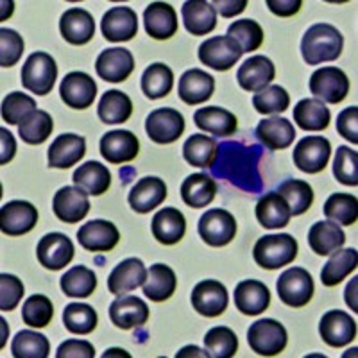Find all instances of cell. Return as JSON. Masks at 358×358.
<instances>
[{
	"label": "cell",
	"mask_w": 358,
	"mask_h": 358,
	"mask_svg": "<svg viewBox=\"0 0 358 358\" xmlns=\"http://www.w3.org/2000/svg\"><path fill=\"white\" fill-rule=\"evenodd\" d=\"M252 257L262 268L274 271V268L285 267L296 260L297 241L289 233L265 235L255 244Z\"/></svg>",
	"instance_id": "3957f363"
},
{
	"label": "cell",
	"mask_w": 358,
	"mask_h": 358,
	"mask_svg": "<svg viewBox=\"0 0 358 358\" xmlns=\"http://www.w3.org/2000/svg\"><path fill=\"white\" fill-rule=\"evenodd\" d=\"M110 319L120 330H131L149 321V306L136 296H118L110 306Z\"/></svg>",
	"instance_id": "7402d4cb"
},
{
	"label": "cell",
	"mask_w": 358,
	"mask_h": 358,
	"mask_svg": "<svg viewBox=\"0 0 358 358\" xmlns=\"http://www.w3.org/2000/svg\"><path fill=\"white\" fill-rule=\"evenodd\" d=\"M86 142L73 133L59 134L49 147V167L70 169L85 158Z\"/></svg>",
	"instance_id": "83f0119b"
},
{
	"label": "cell",
	"mask_w": 358,
	"mask_h": 358,
	"mask_svg": "<svg viewBox=\"0 0 358 358\" xmlns=\"http://www.w3.org/2000/svg\"><path fill=\"white\" fill-rule=\"evenodd\" d=\"M63 324L73 335H88L97 326V312L85 303H70L63 310Z\"/></svg>",
	"instance_id": "c3c4849f"
},
{
	"label": "cell",
	"mask_w": 358,
	"mask_h": 358,
	"mask_svg": "<svg viewBox=\"0 0 358 358\" xmlns=\"http://www.w3.org/2000/svg\"><path fill=\"white\" fill-rule=\"evenodd\" d=\"M248 342L251 350L260 357H274L285 350L289 335L281 322L274 319H260L252 322L248 330Z\"/></svg>",
	"instance_id": "5b68a950"
},
{
	"label": "cell",
	"mask_w": 358,
	"mask_h": 358,
	"mask_svg": "<svg viewBox=\"0 0 358 358\" xmlns=\"http://www.w3.org/2000/svg\"><path fill=\"white\" fill-rule=\"evenodd\" d=\"M310 92L319 101L338 104L350 94V79L337 66H322L312 73Z\"/></svg>",
	"instance_id": "52a82bcc"
},
{
	"label": "cell",
	"mask_w": 358,
	"mask_h": 358,
	"mask_svg": "<svg viewBox=\"0 0 358 358\" xmlns=\"http://www.w3.org/2000/svg\"><path fill=\"white\" fill-rule=\"evenodd\" d=\"M358 108L351 106L341 111L337 117V133L350 140L353 145L358 143Z\"/></svg>",
	"instance_id": "94428289"
},
{
	"label": "cell",
	"mask_w": 358,
	"mask_h": 358,
	"mask_svg": "<svg viewBox=\"0 0 358 358\" xmlns=\"http://www.w3.org/2000/svg\"><path fill=\"white\" fill-rule=\"evenodd\" d=\"M278 194L287 201L292 215H303L313 203V190L301 179H287L278 187Z\"/></svg>",
	"instance_id": "7dc6e473"
},
{
	"label": "cell",
	"mask_w": 358,
	"mask_h": 358,
	"mask_svg": "<svg viewBox=\"0 0 358 358\" xmlns=\"http://www.w3.org/2000/svg\"><path fill=\"white\" fill-rule=\"evenodd\" d=\"M57 358H94L95 350L88 341H78L70 338L65 341L56 351Z\"/></svg>",
	"instance_id": "6125c7cd"
},
{
	"label": "cell",
	"mask_w": 358,
	"mask_h": 358,
	"mask_svg": "<svg viewBox=\"0 0 358 358\" xmlns=\"http://www.w3.org/2000/svg\"><path fill=\"white\" fill-rule=\"evenodd\" d=\"M258 147H244L241 143H222L217 149V159L212 163V172L220 178H226L231 185L244 190H258L252 181H260L258 165L252 163V156L258 155ZM260 185V183H258Z\"/></svg>",
	"instance_id": "6da1fadb"
},
{
	"label": "cell",
	"mask_w": 358,
	"mask_h": 358,
	"mask_svg": "<svg viewBox=\"0 0 358 358\" xmlns=\"http://www.w3.org/2000/svg\"><path fill=\"white\" fill-rule=\"evenodd\" d=\"M276 290L287 306L303 308L313 296V280L303 267H290L278 278Z\"/></svg>",
	"instance_id": "8992f818"
},
{
	"label": "cell",
	"mask_w": 358,
	"mask_h": 358,
	"mask_svg": "<svg viewBox=\"0 0 358 358\" xmlns=\"http://www.w3.org/2000/svg\"><path fill=\"white\" fill-rule=\"evenodd\" d=\"M147 136L156 143L167 145L176 142L185 131V118L178 110L172 108H158L151 111L145 120Z\"/></svg>",
	"instance_id": "8fae6325"
},
{
	"label": "cell",
	"mask_w": 358,
	"mask_h": 358,
	"mask_svg": "<svg viewBox=\"0 0 358 358\" xmlns=\"http://www.w3.org/2000/svg\"><path fill=\"white\" fill-rule=\"evenodd\" d=\"M24 297V283L13 274H0V310L11 312Z\"/></svg>",
	"instance_id": "91938a15"
},
{
	"label": "cell",
	"mask_w": 358,
	"mask_h": 358,
	"mask_svg": "<svg viewBox=\"0 0 358 358\" xmlns=\"http://www.w3.org/2000/svg\"><path fill=\"white\" fill-rule=\"evenodd\" d=\"M331 143L324 136H306L294 149V165L306 174H319L330 162Z\"/></svg>",
	"instance_id": "30bf717a"
},
{
	"label": "cell",
	"mask_w": 358,
	"mask_h": 358,
	"mask_svg": "<svg viewBox=\"0 0 358 358\" xmlns=\"http://www.w3.org/2000/svg\"><path fill=\"white\" fill-rule=\"evenodd\" d=\"M228 290L217 280L199 281L192 290V306L204 317H219L228 308Z\"/></svg>",
	"instance_id": "4fadbf2b"
},
{
	"label": "cell",
	"mask_w": 358,
	"mask_h": 358,
	"mask_svg": "<svg viewBox=\"0 0 358 358\" xmlns=\"http://www.w3.org/2000/svg\"><path fill=\"white\" fill-rule=\"evenodd\" d=\"M346 242V235L341 226L331 220L315 222L308 231V244L312 251L319 257H330L335 251L342 249Z\"/></svg>",
	"instance_id": "e575fe53"
},
{
	"label": "cell",
	"mask_w": 358,
	"mask_h": 358,
	"mask_svg": "<svg viewBox=\"0 0 358 358\" xmlns=\"http://www.w3.org/2000/svg\"><path fill=\"white\" fill-rule=\"evenodd\" d=\"M217 149H219V143L208 136V134H192L190 138L185 142L183 145V156L190 165L201 169L212 167L213 159L217 156Z\"/></svg>",
	"instance_id": "7bdbcfd3"
},
{
	"label": "cell",
	"mask_w": 358,
	"mask_h": 358,
	"mask_svg": "<svg viewBox=\"0 0 358 358\" xmlns=\"http://www.w3.org/2000/svg\"><path fill=\"white\" fill-rule=\"evenodd\" d=\"M194 122L199 129L213 136H233L238 129V120L235 115L219 106L199 108L194 113Z\"/></svg>",
	"instance_id": "836d02e7"
},
{
	"label": "cell",
	"mask_w": 358,
	"mask_h": 358,
	"mask_svg": "<svg viewBox=\"0 0 358 358\" xmlns=\"http://www.w3.org/2000/svg\"><path fill=\"white\" fill-rule=\"evenodd\" d=\"M101 29L108 41H113V43L129 41L138 33V17L127 6H115L108 9V13H104Z\"/></svg>",
	"instance_id": "9a60e30c"
},
{
	"label": "cell",
	"mask_w": 358,
	"mask_h": 358,
	"mask_svg": "<svg viewBox=\"0 0 358 358\" xmlns=\"http://www.w3.org/2000/svg\"><path fill=\"white\" fill-rule=\"evenodd\" d=\"M73 183L88 196H102L111 185V174L106 165L99 162H86L73 172Z\"/></svg>",
	"instance_id": "74e56055"
},
{
	"label": "cell",
	"mask_w": 358,
	"mask_h": 358,
	"mask_svg": "<svg viewBox=\"0 0 358 358\" xmlns=\"http://www.w3.org/2000/svg\"><path fill=\"white\" fill-rule=\"evenodd\" d=\"M11 353L15 358H47L50 353L49 338L33 330H22L13 338Z\"/></svg>",
	"instance_id": "f907efd6"
},
{
	"label": "cell",
	"mask_w": 358,
	"mask_h": 358,
	"mask_svg": "<svg viewBox=\"0 0 358 358\" xmlns=\"http://www.w3.org/2000/svg\"><path fill=\"white\" fill-rule=\"evenodd\" d=\"M147 34L155 40H169L178 33V15L169 2H151L143 13Z\"/></svg>",
	"instance_id": "484cf974"
},
{
	"label": "cell",
	"mask_w": 358,
	"mask_h": 358,
	"mask_svg": "<svg viewBox=\"0 0 358 358\" xmlns=\"http://www.w3.org/2000/svg\"><path fill=\"white\" fill-rule=\"evenodd\" d=\"M344 38L330 24H315L308 29L301 41V54L306 65H322L335 62L342 52Z\"/></svg>",
	"instance_id": "7a4b0ae2"
},
{
	"label": "cell",
	"mask_w": 358,
	"mask_h": 358,
	"mask_svg": "<svg viewBox=\"0 0 358 358\" xmlns=\"http://www.w3.org/2000/svg\"><path fill=\"white\" fill-rule=\"evenodd\" d=\"M217 183L208 174H192L181 185V199L190 208H206L215 199Z\"/></svg>",
	"instance_id": "f35d334b"
},
{
	"label": "cell",
	"mask_w": 358,
	"mask_h": 358,
	"mask_svg": "<svg viewBox=\"0 0 358 358\" xmlns=\"http://www.w3.org/2000/svg\"><path fill=\"white\" fill-rule=\"evenodd\" d=\"M143 294H145L151 301L163 303L167 301L169 297L176 292L178 287V278L176 273L169 265L155 264L147 271L145 283H143Z\"/></svg>",
	"instance_id": "d590c367"
},
{
	"label": "cell",
	"mask_w": 358,
	"mask_h": 358,
	"mask_svg": "<svg viewBox=\"0 0 358 358\" xmlns=\"http://www.w3.org/2000/svg\"><path fill=\"white\" fill-rule=\"evenodd\" d=\"M62 290L69 297H88L97 287V276L85 265H76L62 278Z\"/></svg>",
	"instance_id": "bcb514c9"
},
{
	"label": "cell",
	"mask_w": 358,
	"mask_h": 358,
	"mask_svg": "<svg viewBox=\"0 0 358 358\" xmlns=\"http://www.w3.org/2000/svg\"><path fill=\"white\" fill-rule=\"evenodd\" d=\"M140 151V142L131 131L117 129L110 131L101 138V155L108 163L120 165V163L133 162Z\"/></svg>",
	"instance_id": "d6986e66"
},
{
	"label": "cell",
	"mask_w": 358,
	"mask_h": 358,
	"mask_svg": "<svg viewBox=\"0 0 358 358\" xmlns=\"http://www.w3.org/2000/svg\"><path fill=\"white\" fill-rule=\"evenodd\" d=\"M38 224V210L27 201H9L0 208V229L8 236H22Z\"/></svg>",
	"instance_id": "7c38bea8"
},
{
	"label": "cell",
	"mask_w": 358,
	"mask_h": 358,
	"mask_svg": "<svg viewBox=\"0 0 358 358\" xmlns=\"http://www.w3.org/2000/svg\"><path fill=\"white\" fill-rule=\"evenodd\" d=\"M290 208L287 201L278 192H268L258 201L257 204V219L258 222L267 229H280L289 226L290 222Z\"/></svg>",
	"instance_id": "8d00e7d4"
},
{
	"label": "cell",
	"mask_w": 358,
	"mask_h": 358,
	"mask_svg": "<svg viewBox=\"0 0 358 358\" xmlns=\"http://www.w3.org/2000/svg\"><path fill=\"white\" fill-rule=\"evenodd\" d=\"M97 76L106 83H122L134 70V57L127 49L113 47L102 50L95 62Z\"/></svg>",
	"instance_id": "ac0fdd59"
},
{
	"label": "cell",
	"mask_w": 358,
	"mask_h": 358,
	"mask_svg": "<svg viewBox=\"0 0 358 358\" xmlns=\"http://www.w3.org/2000/svg\"><path fill=\"white\" fill-rule=\"evenodd\" d=\"M62 36L72 45H86L95 36V20L86 9L70 8L59 20Z\"/></svg>",
	"instance_id": "f1b7e54d"
},
{
	"label": "cell",
	"mask_w": 358,
	"mask_h": 358,
	"mask_svg": "<svg viewBox=\"0 0 358 358\" xmlns=\"http://www.w3.org/2000/svg\"><path fill=\"white\" fill-rule=\"evenodd\" d=\"M147 268L140 258H127L111 271L108 278V290L115 296L131 292L145 283Z\"/></svg>",
	"instance_id": "4316f807"
},
{
	"label": "cell",
	"mask_w": 358,
	"mask_h": 358,
	"mask_svg": "<svg viewBox=\"0 0 358 358\" xmlns=\"http://www.w3.org/2000/svg\"><path fill=\"white\" fill-rule=\"evenodd\" d=\"M54 215L66 224H76L90 212L88 194L79 187H63L52 201Z\"/></svg>",
	"instance_id": "44dd1931"
},
{
	"label": "cell",
	"mask_w": 358,
	"mask_h": 358,
	"mask_svg": "<svg viewBox=\"0 0 358 358\" xmlns=\"http://www.w3.org/2000/svg\"><path fill=\"white\" fill-rule=\"evenodd\" d=\"M255 134L267 149L281 151V149H287V147L292 145L294 138H296V129H294L292 122L287 120V118L271 117L258 124Z\"/></svg>",
	"instance_id": "1f68e13d"
},
{
	"label": "cell",
	"mask_w": 358,
	"mask_h": 358,
	"mask_svg": "<svg viewBox=\"0 0 358 358\" xmlns=\"http://www.w3.org/2000/svg\"><path fill=\"white\" fill-rule=\"evenodd\" d=\"M324 215L338 226H353L358 217V201L351 194H331L324 203Z\"/></svg>",
	"instance_id": "f6af8a7d"
},
{
	"label": "cell",
	"mask_w": 358,
	"mask_h": 358,
	"mask_svg": "<svg viewBox=\"0 0 358 358\" xmlns=\"http://www.w3.org/2000/svg\"><path fill=\"white\" fill-rule=\"evenodd\" d=\"M36 101L22 92H13L2 101V118L11 126H20L27 115L36 111Z\"/></svg>",
	"instance_id": "6f0895ef"
},
{
	"label": "cell",
	"mask_w": 358,
	"mask_h": 358,
	"mask_svg": "<svg viewBox=\"0 0 358 358\" xmlns=\"http://www.w3.org/2000/svg\"><path fill=\"white\" fill-rule=\"evenodd\" d=\"M330 120V110L319 99H303L294 108V122L305 131H324Z\"/></svg>",
	"instance_id": "ab89813d"
},
{
	"label": "cell",
	"mask_w": 358,
	"mask_h": 358,
	"mask_svg": "<svg viewBox=\"0 0 358 358\" xmlns=\"http://www.w3.org/2000/svg\"><path fill=\"white\" fill-rule=\"evenodd\" d=\"M54 306L50 299L43 294H34L22 306V319L25 324L33 328H45L52 321Z\"/></svg>",
	"instance_id": "11a10c76"
},
{
	"label": "cell",
	"mask_w": 358,
	"mask_h": 358,
	"mask_svg": "<svg viewBox=\"0 0 358 358\" xmlns=\"http://www.w3.org/2000/svg\"><path fill=\"white\" fill-rule=\"evenodd\" d=\"M357 280H358V278H353V280L350 281V285L346 287V303L351 306V310H353V312H358L357 301H355V290H357Z\"/></svg>",
	"instance_id": "003e7915"
},
{
	"label": "cell",
	"mask_w": 358,
	"mask_h": 358,
	"mask_svg": "<svg viewBox=\"0 0 358 358\" xmlns=\"http://www.w3.org/2000/svg\"><path fill=\"white\" fill-rule=\"evenodd\" d=\"M199 236L212 248L228 245L236 235V220L229 212L222 208H212L199 219L197 226Z\"/></svg>",
	"instance_id": "ba28073f"
},
{
	"label": "cell",
	"mask_w": 358,
	"mask_h": 358,
	"mask_svg": "<svg viewBox=\"0 0 358 358\" xmlns=\"http://www.w3.org/2000/svg\"><path fill=\"white\" fill-rule=\"evenodd\" d=\"M271 305V292L258 280H244L235 287V306L244 315H260Z\"/></svg>",
	"instance_id": "f546056e"
},
{
	"label": "cell",
	"mask_w": 358,
	"mask_h": 358,
	"mask_svg": "<svg viewBox=\"0 0 358 358\" xmlns=\"http://www.w3.org/2000/svg\"><path fill=\"white\" fill-rule=\"evenodd\" d=\"M358 265L357 249H338L331 255L328 264L321 271V281L326 287L338 285L346 276H350Z\"/></svg>",
	"instance_id": "b9f144b4"
},
{
	"label": "cell",
	"mask_w": 358,
	"mask_h": 358,
	"mask_svg": "<svg viewBox=\"0 0 358 358\" xmlns=\"http://www.w3.org/2000/svg\"><path fill=\"white\" fill-rule=\"evenodd\" d=\"M208 357L231 358L238 350V338L228 326H215L204 335Z\"/></svg>",
	"instance_id": "816d5d0a"
},
{
	"label": "cell",
	"mask_w": 358,
	"mask_h": 358,
	"mask_svg": "<svg viewBox=\"0 0 358 358\" xmlns=\"http://www.w3.org/2000/svg\"><path fill=\"white\" fill-rule=\"evenodd\" d=\"M174 86V73L163 63H155L145 69L142 76V92L149 99H163L171 94Z\"/></svg>",
	"instance_id": "ee69618b"
},
{
	"label": "cell",
	"mask_w": 358,
	"mask_h": 358,
	"mask_svg": "<svg viewBox=\"0 0 358 358\" xmlns=\"http://www.w3.org/2000/svg\"><path fill=\"white\" fill-rule=\"evenodd\" d=\"M252 106L262 115L283 113L290 106V97L285 88L273 85L255 94V97H252Z\"/></svg>",
	"instance_id": "db71d44e"
},
{
	"label": "cell",
	"mask_w": 358,
	"mask_h": 358,
	"mask_svg": "<svg viewBox=\"0 0 358 358\" xmlns=\"http://www.w3.org/2000/svg\"><path fill=\"white\" fill-rule=\"evenodd\" d=\"M73 244L63 233H49L38 242L36 255L40 264L50 271L66 267L73 258Z\"/></svg>",
	"instance_id": "ffe728a7"
},
{
	"label": "cell",
	"mask_w": 358,
	"mask_h": 358,
	"mask_svg": "<svg viewBox=\"0 0 358 358\" xmlns=\"http://www.w3.org/2000/svg\"><path fill=\"white\" fill-rule=\"evenodd\" d=\"M22 85L36 95H47L52 92L57 78V65L54 57L47 52H34L22 66Z\"/></svg>",
	"instance_id": "277c9868"
},
{
	"label": "cell",
	"mask_w": 358,
	"mask_h": 358,
	"mask_svg": "<svg viewBox=\"0 0 358 358\" xmlns=\"http://www.w3.org/2000/svg\"><path fill=\"white\" fill-rule=\"evenodd\" d=\"M54 129V122L50 115L43 110H36L22 120L18 126V134L29 145H40L49 138Z\"/></svg>",
	"instance_id": "681fc988"
},
{
	"label": "cell",
	"mask_w": 358,
	"mask_h": 358,
	"mask_svg": "<svg viewBox=\"0 0 358 358\" xmlns=\"http://www.w3.org/2000/svg\"><path fill=\"white\" fill-rule=\"evenodd\" d=\"M63 102L73 110H86L94 104L97 97V85L88 73L85 72H70L59 86Z\"/></svg>",
	"instance_id": "2e32d148"
},
{
	"label": "cell",
	"mask_w": 358,
	"mask_h": 358,
	"mask_svg": "<svg viewBox=\"0 0 358 358\" xmlns=\"http://www.w3.org/2000/svg\"><path fill=\"white\" fill-rule=\"evenodd\" d=\"M213 90H215V79L201 69L187 70L179 78L178 95L188 106H197L206 102L213 95Z\"/></svg>",
	"instance_id": "603a6c76"
},
{
	"label": "cell",
	"mask_w": 358,
	"mask_h": 358,
	"mask_svg": "<svg viewBox=\"0 0 358 358\" xmlns=\"http://www.w3.org/2000/svg\"><path fill=\"white\" fill-rule=\"evenodd\" d=\"M78 241L86 251L108 252L115 249L120 241V233L117 226L110 220L95 219L81 226L78 231Z\"/></svg>",
	"instance_id": "e0dca14e"
},
{
	"label": "cell",
	"mask_w": 358,
	"mask_h": 358,
	"mask_svg": "<svg viewBox=\"0 0 358 358\" xmlns=\"http://www.w3.org/2000/svg\"><path fill=\"white\" fill-rule=\"evenodd\" d=\"M213 8H215V11H219V15H222L224 18H231V17H236V15H241L242 11H244L245 8H248V2L245 0H215V2H212Z\"/></svg>",
	"instance_id": "03108f58"
},
{
	"label": "cell",
	"mask_w": 358,
	"mask_h": 358,
	"mask_svg": "<svg viewBox=\"0 0 358 358\" xmlns=\"http://www.w3.org/2000/svg\"><path fill=\"white\" fill-rule=\"evenodd\" d=\"M241 45L229 36H213L203 41L199 47V62L213 70H229L241 62Z\"/></svg>",
	"instance_id": "9c48e42d"
},
{
	"label": "cell",
	"mask_w": 358,
	"mask_h": 358,
	"mask_svg": "<svg viewBox=\"0 0 358 358\" xmlns=\"http://www.w3.org/2000/svg\"><path fill=\"white\" fill-rule=\"evenodd\" d=\"M301 0H267V8L278 17H292L301 9Z\"/></svg>",
	"instance_id": "be15d7a7"
},
{
	"label": "cell",
	"mask_w": 358,
	"mask_h": 358,
	"mask_svg": "<svg viewBox=\"0 0 358 358\" xmlns=\"http://www.w3.org/2000/svg\"><path fill=\"white\" fill-rule=\"evenodd\" d=\"M226 36L233 38L236 43L241 45L242 52H252V50L260 49L262 43H264V29L258 22L244 18V20L233 22L228 27Z\"/></svg>",
	"instance_id": "f5cc1de1"
},
{
	"label": "cell",
	"mask_w": 358,
	"mask_h": 358,
	"mask_svg": "<svg viewBox=\"0 0 358 358\" xmlns=\"http://www.w3.org/2000/svg\"><path fill=\"white\" fill-rule=\"evenodd\" d=\"M97 115L104 124H124L133 115V102L120 90H108L99 102Z\"/></svg>",
	"instance_id": "60d3db41"
},
{
	"label": "cell",
	"mask_w": 358,
	"mask_h": 358,
	"mask_svg": "<svg viewBox=\"0 0 358 358\" xmlns=\"http://www.w3.org/2000/svg\"><path fill=\"white\" fill-rule=\"evenodd\" d=\"M322 341L331 348H344L357 337V321L342 310H330L319 322Z\"/></svg>",
	"instance_id": "5bb4252c"
},
{
	"label": "cell",
	"mask_w": 358,
	"mask_h": 358,
	"mask_svg": "<svg viewBox=\"0 0 358 358\" xmlns=\"http://www.w3.org/2000/svg\"><path fill=\"white\" fill-rule=\"evenodd\" d=\"M24 54V40L13 29H0V66L9 69L17 65Z\"/></svg>",
	"instance_id": "680465c9"
},
{
	"label": "cell",
	"mask_w": 358,
	"mask_h": 358,
	"mask_svg": "<svg viewBox=\"0 0 358 358\" xmlns=\"http://www.w3.org/2000/svg\"><path fill=\"white\" fill-rule=\"evenodd\" d=\"M187 231V220L178 208H163L152 217V235L163 245L178 244Z\"/></svg>",
	"instance_id": "d6a6232c"
},
{
	"label": "cell",
	"mask_w": 358,
	"mask_h": 358,
	"mask_svg": "<svg viewBox=\"0 0 358 358\" xmlns=\"http://www.w3.org/2000/svg\"><path fill=\"white\" fill-rule=\"evenodd\" d=\"M167 199V187L165 181L155 176L143 178L136 181L129 192V206L133 208L136 213H149L155 208H158L163 201Z\"/></svg>",
	"instance_id": "cb8c5ba5"
},
{
	"label": "cell",
	"mask_w": 358,
	"mask_h": 358,
	"mask_svg": "<svg viewBox=\"0 0 358 358\" xmlns=\"http://www.w3.org/2000/svg\"><path fill=\"white\" fill-rule=\"evenodd\" d=\"M334 176L338 183L346 187H357L358 185V155L351 147H337V155L334 162Z\"/></svg>",
	"instance_id": "9f6ffc18"
},
{
	"label": "cell",
	"mask_w": 358,
	"mask_h": 358,
	"mask_svg": "<svg viewBox=\"0 0 358 358\" xmlns=\"http://www.w3.org/2000/svg\"><path fill=\"white\" fill-rule=\"evenodd\" d=\"M276 76L274 63L265 56H252L236 72V81L245 92H260L273 83Z\"/></svg>",
	"instance_id": "d4e9b609"
},
{
	"label": "cell",
	"mask_w": 358,
	"mask_h": 358,
	"mask_svg": "<svg viewBox=\"0 0 358 358\" xmlns=\"http://www.w3.org/2000/svg\"><path fill=\"white\" fill-rule=\"evenodd\" d=\"M0 136H2L0 138V142H2V145H0V165H6L17 155V142H15V136L6 127L0 129Z\"/></svg>",
	"instance_id": "e7e4bbea"
},
{
	"label": "cell",
	"mask_w": 358,
	"mask_h": 358,
	"mask_svg": "<svg viewBox=\"0 0 358 358\" xmlns=\"http://www.w3.org/2000/svg\"><path fill=\"white\" fill-rule=\"evenodd\" d=\"M185 29L194 36H206L217 25V11L212 2L188 0L181 8Z\"/></svg>",
	"instance_id": "4dcf8cb0"
}]
</instances>
